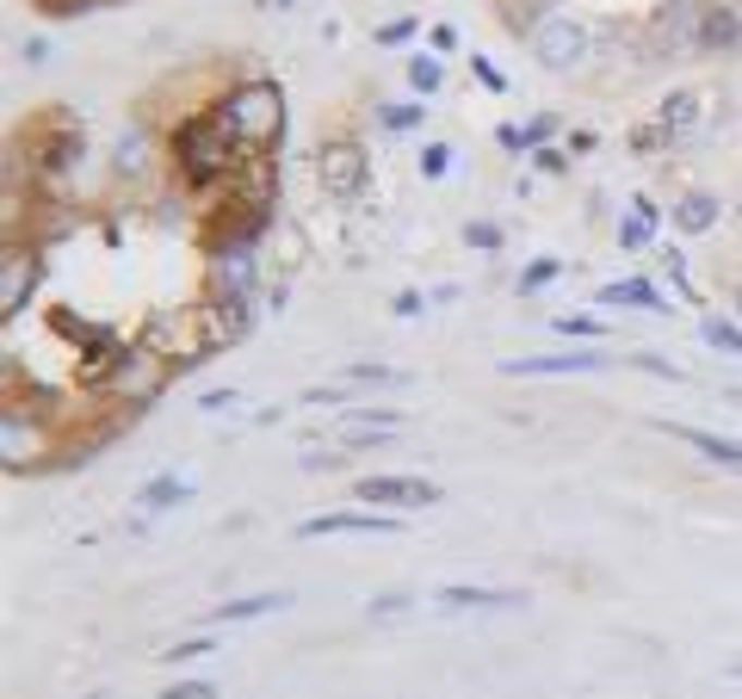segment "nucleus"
Returning <instances> with one entry per match:
<instances>
[{"instance_id": "obj_1", "label": "nucleus", "mask_w": 742, "mask_h": 699, "mask_svg": "<svg viewBox=\"0 0 742 699\" xmlns=\"http://www.w3.org/2000/svg\"><path fill=\"white\" fill-rule=\"evenodd\" d=\"M235 161H242V136L229 131L223 106H210V112L186 118V124L173 131V168H180V180H186L192 192H210Z\"/></svg>"}, {"instance_id": "obj_2", "label": "nucleus", "mask_w": 742, "mask_h": 699, "mask_svg": "<svg viewBox=\"0 0 742 699\" xmlns=\"http://www.w3.org/2000/svg\"><path fill=\"white\" fill-rule=\"evenodd\" d=\"M223 118H229V131L242 136V149H267L272 136H279V118H285L279 87H272V81H247V87H235V94L223 99Z\"/></svg>"}, {"instance_id": "obj_3", "label": "nucleus", "mask_w": 742, "mask_h": 699, "mask_svg": "<svg viewBox=\"0 0 742 699\" xmlns=\"http://www.w3.org/2000/svg\"><path fill=\"white\" fill-rule=\"evenodd\" d=\"M168 378H173V360L168 353H155V347H131V353H118L112 360V397H124V402H155L161 390H168Z\"/></svg>"}, {"instance_id": "obj_4", "label": "nucleus", "mask_w": 742, "mask_h": 699, "mask_svg": "<svg viewBox=\"0 0 742 699\" xmlns=\"http://www.w3.org/2000/svg\"><path fill=\"white\" fill-rule=\"evenodd\" d=\"M533 57L538 69H551V75H563V69H582L588 62V32L575 20H563V13H538L533 25Z\"/></svg>"}, {"instance_id": "obj_5", "label": "nucleus", "mask_w": 742, "mask_h": 699, "mask_svg": "<svg viewBox=\"0 0 742 699\" xmlns=\"http://www.w3.org/2000/svg\"><path fill=\"white\" fill-rule=\"evenodd\" d=\"M402 520H390V514H360V508H334V514H316V520H304L297 527V539H397Z\"/></svg>"}, {"instance_id": "obj_6", "label": "nucleus", "mask_w": 742, "mask_h": 699, "mask_svg": "<svg viewBox=\"0 0 742 699\" xmlns=\"http://www.w3.org/2000/svg\"><path fill=\"white\" fill-rule=\"evenodd\" d=\"M247 322H254L247 298H210L192 310V335L205 340V353H217V347H235L247 335Z\"/></svg>"}, {"instance_id": "obj_7", "label": "nucleus", "mask_w": 742, "mask_h": 699, "mask_svg": "<svg viewBox=\"0 0 742 699\" xmlns=\"http://www.w3.org/2000/svg\"><path fill=\"white\" fill-rule=\"evenodd\" d=\"M316 180H323V192L334 205H353L365 192V149L360 143H328V149L316 155Z\"/></svg>"}, {"instance_id": "obj_8", "label": "nucleus", "mask_w": 742, "mask_h": 699, "mask_svg": "<svg viewBox=\"0 0 742 699\" xmlns=\"http://www.w3.org/2000/svg\"><path fill=\"white\" fill-rule=\"evenodd\" d=\"M700 13H705V0H674V7H662L656 13V57L668 62H681V57H700Z\"/></svg>"}, {"instance_id": "obj_9", "label": "nucleus", "mask_w": 742, "mask_h": 699, "mask_svg": "<svg viewBox=\"0 0 742 699\" xmlns=\"http://www.w3.org/2000/svg\"><path fill=\"white\" fill-rule=\"evenodd\" d=\"M353 495L360 502H378V508H434L439 502V490L427 483V477H360L353 483Z\"/></svg>"}, {"instance_id": "obj_10", "label": "nucleus", "mask_w": 742, "mask_h": 699, "mask_svg": "<svg viewBox=\"0 0 742 699\" xmlns=\"http://www.w3.org/2000/svg\"><path fill=\"white\" fill-rule=\"evenodd\" d=\"M439 613H514V606H526V594L520 588H471V582H452L434 594Z\"/></svg>"}, {"instance_id": "obj_11", "label": "nucleus", "mask_w": 742, "mask_h": 699, "mask_svg": "<svg viewBox=\"0 0 742 699\" xmlns=\"http://www.w3.org/2000/svg\"><path fill=\"white\" fill-rule=\"evenodd\" d=\"M711 50H742V7H730V0H705L700 13V57H711Z\"/></svg>"}, {"instance_id": "obj_12", "label": "nucleus", "mask_w": 742, "mask_h": 699, "mask_svg": "<svg viewBox=\"0 0 742 699\" xmlns=\"http://www.w3.org/2000/svg\"><path fill=\"white\" fill-rule=\"evenodd\" d=\"M612 353H545V360H508L501 378H563V372H600Z\"/></svg>"}, {"instance_id": "obj_13", "label": "nucleus", "mask_w": 742, "mask_h": 699, "mask_svg": "<svg viewBox=\"0 0 742 699\" xmlns=\"http://www.w3.org/2000/svg\"><path fill=\"white\" fill-rule=\"evenodd\" d=\"M594 303H607V310L625 303V310H649V316H662V310H668V298L649 279H612V285H600V298H594Z\"/></svg>"}, {"instance_id": "obj_14", "label": "nucleus", "mask_w": 742, "mask_h": 699, "mask_svg": "<svg viewBox=\"0 0 742 699\" xmlns=\"http://www.w3.org/2000/svg\"><path fill=\"white\" fill-rule=\"evenodd\" d=\"M662 434H674L681 446H693L700 458H711V465H723V471H742V446H737V439L705 434V427H668V421H662Z\"/></svg>"}, {"instance_id": "obj_15", "label": "nucleus", "mask_w": 742, "mask_h": 699, "mask_svg": "<svg viewBox=\"0 0 742 699\" xmlns=\"http://www.w3.org/2000/svg\"><path fill=\"white\" fill-rule=\"evenodd\" d=\"M180 502H192V483L186 477H173V471L149 477V483L136 490V508L143 514H168V508H180Z\"/></svg>"}, {"instance_id": "obj_16", "label": "nucleus", "mask_w": 742, "mask_h": 699, "mask_svg": "<svg viewBox=\"0 0 742 699\" xmlns=\"http://www.w3.org/2000/svg\"><path fill=\"white\" fill-rule=\"evenodd\" d=\"M279 606H291V594H242V601H223V606H210V613H205V625L267 619V613H279Z\"/></svg>"}, {"instance_id": "obj_17", "label": "nucleus", "mask_w": 742, "mask_h": 699, "mask_svg": "<svg viewBox=\"0 0 742 699\" xmlns=\"http://www.w3.org/2000/svg\"><path fill=\"white\" fill-rule=\"evenodd\" d=\"M0 434H7V465H32V458L44 453V434L32 427V421H20V409H7Z\"/></svg>"}, {"instance_id": "obj_18", "label": "nucleus", "mask_w": 742, "mask_h": 699, "mask_svg": "<svg viewBox=\"0 0 742 699\" xmlns=\"http://www.w3.org/2000/svg\"><path fill=\"white\" fill-rule=\"evenodd\" d=\"M32 273H38L32 248H7V310H20V303H25V291H32Z\"/></svg>"}, {"instance_id": "obj_19", "label": "nucleus", "mask_w": 742, "mask_h": 699, "mask_svg": "<svg viewBox=\"0 0 742 699\" xmlns=\"http://www.w3.org/2000/svg\"><path fill=\"white\" fill-rule=\"evenodd\" d=\"M674 224H681L686 236H705V229L718 224V198H705V192H693V198H681V205H674Z\"/></svg>"}, {"instance_id": "obj_20", "label": "nucleus", "mask_w": 742, "mask_h": 699, "mask_svg": "<svg viewBox=\"0 0 742 699\" xmlns=\"http://www.w3.org/2000/svg\"><path fill=\"white\" fill-rule=\"evenodd\" d=\"M693 118H700V94H674L662 106V112H656V131L668 136V143H674V136L686 131V124H693Z\"/></svg>"}, {"instance_id": "obj_21", "label": "nucleus", "mask_w": 742, "mask_h": 699, "mask_svg": "<svg viewBox=\"0 0 742 699\" xmlns=\"http://www.w3.org/2000/svg\"><path fill=\"white\" fill-rule=\"evenodd\" d=\"M501 149H514V155H526V149H538L545 136H551V118H533V124H501Z\"/></svg>"}, {"instance_id": "obj_22", "label": "nucleus", "mask_w": 742, "mask_h": 699, "mask_svg": "<svg viewBox=\"0 0 742 699\" xmlns=\"http://www.w3.org/2000/svg\"><path fill=\"white\" fill-rule=\"evenodd\" d=\"M346 384H378V390H402V384H409V372H397V365H372V360H360V365H346Z\"/></svg>"}, {"instance_id": "obj_23", "label": "nucleus", "mask_w": 742, "mask_h": 699, "mask_svg": "<svg viewBox=\"0 0 742 699\" xmlns=\"http://www.w3.org/2000/svg\"><path fill=\"white\" fill-rule=\"evenodd\" d=\"M700 335H705V347H718V353H737V360H742V328H737V322L705 316V322H700Z\"/></svg>"}, {"instance_id": "obj_24", "label": "nucleus", "mask_w": 742, "mask_h": 699, "mask_svg": "<svg viewBox=\"0 0 742 699\" xmlns=\"http://www.w3.org/2000/svg\"><path fill=\"white\" fill-rule=\"evenodd\" d=\"M439 81H446V69L434 57H409V87L415 94H439Z\"/></svg>"}, {"instance_id": "obj_25", "label": "nucleus", "mask_w": 742, "mask_h": 699, "mask_svg": "<svg viewBox=\"0 0 742 699\" xmlns=\"http://www.w3.org/2000/svg\"><path fill=\"white\" fill-rule=\"evenodd\" d=\"M557 273H563V261H551V254H545V261H533V266H526V273H520V291L533 298V291H545V285L557 279Z\"/></svg>"}, {"instance_id": "obj_26", "label": "nucleus", "mask_w": 742, "mask_h": 699, "mask_svg": "<svg viewBox=\"0 0 742 699\" xmlns=\"http://www.w3.org/2000/svg\"><path fill=\"white\" fill-rule=\"evenodd\" d=\"M384 131H415L421 118H427V106H384Z\"/></svg>"}, {"instance_id": "obj_27", "label": "nucleus", "mask_w": 742, "mask_h": 699, "mask_svg": "<svg viewBox=\"0 0 742 699\" xmlns=\"http://www.w3.org/2000/svg\"><path fill=\"white\" fill-rule=\"evenodd\" d=\"M446 168H452V149H446V143H427V149H421V173H427V180H439Z\"/></svg>"}, {"instance_id": "obj_28", "label": "nucleus", "mask_w": 742, "mask_h": 699, "mask_svg": "<svg viewBox=\"0 0 742 699\" xmlns=\"http://www.w3.org/2000/svg\"><path fill=\"white\" fill-rule=\"evenodd\" d=\"M557 328H563V335H575V340H600V335H607L594 316H557Z\"/></svg>"}, {"instance_id": "obj_29", "label": "nucleus", "mask_w": 742, "mask_h": 699, "mask_svg": "<svg viewBox=\"0 0 742 699\" xmlns=\"http://www.w3.org/2000/svg\"><path fill=\"white\" fill-rule=\"evenodd\" d=\"M143 136H131V143H118V173H143Z\"/></svg>"}, {"instance_id": "obj_30", "label": "nucleus", "mask_w": 742, "mask_h": 699, "mask_svg": "<svg viewBox=\"0 0 742 699\" xmlns=\"http://www.w3.org/2000/svg\"><path fill=\"white\" fill-rule=\"evenodd\" d=\"M464 242H471V248H501V229H495V224H471V229H464Z\"/></svg>"}, {"instance_id": "obj_31", "label": "nucleus", "mask_w": 742, "mask_h": 699, "mask_svg": "<svg viewBox=\"0 0 742 699\" xmlns=\"http://www.w3.org/2000/svg\"><path fill=\"white\" fill-rule=\"evenodd\" d=\"M161 656H173V662H192V656H210V643H205V638H186V643H173V650H161Z\"/></svg>"}, {"instance_id": "obj_32", "label": "nucleus", "mask_w": 742, "mask_h": 699, "mask_svg": "<svg viewBox=\"0 0 742 699\" xmlns=\"http://www.w3.org/2000/svg\"><path fill=\"white\" fill-rule=\"evenodd\" d=\"M168 699H217V687H210V680H180Z\"/></svg>"}, {"instance_id": "obj_33", "label": "nucleus", "mask_w": 742, "mask_h": 699, "mask_svg": "<svg viewBox=\"0 0 742 699\" xmlns=\"http://www.w3.org/2000/svg\"><path fill=\"white\" fill-rule=\"evenodd\" d=\"M198 409H205V415H229V409H235V390H210Z\"/></svg>"}, {"instance_id": "obj_34", "label": "nucleus", "mask_w": 742, "mask_h": 699, "mask_svg": "<svg viewBox=\"0 0 742 699\" xmlns=\"http://www.w3.org/2000/svg\"><path fill=\"white\" fill-rule=\"evenodd\" d=\"M409 32H415V25H409V20H397V25H384L378 38H384V44H402V38H409Z\"/></svg>"}, {"instance_id": "obj_35", "label": "nucleus", "mask_w": 742, "mask_h": 699, "mask_svg": "<svg viewBox=\"0 0 742 699\" xmlns=\"http://www.w3.org/2000/svg\"><path fill=\"white\" fill-rule=\"evenodd\" d=\"M538 161H545L551 173H563V168H570V155H563V149H538Z\"/></svg>"}, {"instance_id": "obj_36", "label": "nucleus", "mask_w": 742, "mask_h": 699, "mask_svg": "<svg viewBox=\"0 0 742 699\" xmlns=\"http://www.w3.org/2000/svg\"><path fill=\"white\" fill-rule=\"evenodd\" d=\"M737 680H742V662H737Z\"/></svg>"}]
</instances>
